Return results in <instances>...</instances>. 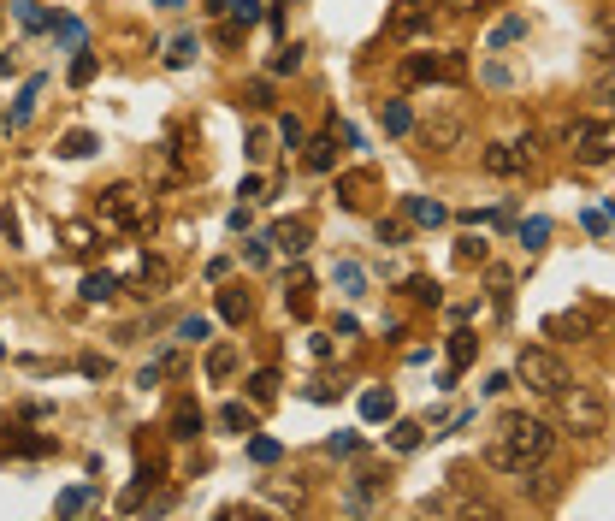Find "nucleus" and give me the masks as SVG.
<instances>
[{"mask_svg": "<svg viewBox=\"0 0 615 521\" xmlns=\"http://www.w3.org/2000/svg\"><path fill=\"white\" fill-rule=\"evenodd\" d=\"M550 403H557L562 427H568L574 439H598V432L610 427V397H604V386H574V379H568Z\"/></svg>", "mask_w": 615, "mask_h": 521, "instance_id": "obj_3", "label": "nucleus"}, {"mask_svg": "<svg viewBox=\"0 0 615 521\" xmlns=\"http://www.w3.org/2000/svg\"><path fill=\"white\" fill-rule=\"evenodd\" d=\"M545 332H550V338H586V332H592V308H568V314H550V320H545Z\"/></svg>", "mask_w": 615, "mask_h": 521, "instance_id": "obj_18", "label": "nucleus"}, {"mask_svg": "<svg viewBox=\"0 0 615 521\" xmlns=\"http://www.w3.org/2000/svg\"><path fill=\"white\" fill-rule=\"evenodd\" d=\"M514 231H521V243H526V250H545V238H550V219H521V226H514Z\"/></svg>", "mask_w": 615, "mask_h": 521, "instance_id": "obj_38", "label": "nucleus"}, {"mask_svg": "<svg viewBox=\"0 0 615 521\" xmlns=\"http://www.w3.org/2000/svg\"><path fill=\"white\" fill-rule=\"evenodd\" d=\"M444 350H450V367H473V356H480V338H473L468 326H456Z\"/></svg>", "mask_w": 615, "mask_h": 521, "instance_id": "obj_24", "label": "nucleus"}, {"mask_svg": "<svg viewBox=\"0 0 615 521\" xmlns=\"http://www.w3.org/2000/svg\"><path fill=\"white\" fill-rule=\"evenodd\" d=\"M225 12H231V24H237V30H249V24H260V0H231V6H225Z\"/></svg>", "mask_w": 615, "mask_h": 521, "instance_id": "obj_41", "label": "nucleus"}, {"mask_svg": "<svg viewBox=\"0 0 615 521\" xmlns=\"http://www.w3.org/2000/svg\"><path fill=\"white\" fill-rule=\"evenodd\" d=\"M403 238H408V219H379V243H391V250H397Z\"/></svg>", "mask_w": 615, "mask_h": 521, "instance_id": "obj_49", "label": "nucleus"}, {"mask_svg": "<svg viewBox=\"0 0 615 521\" xmlns=\"http://www.w3.org/2000/svg\"><path fill=\"white\" fill-rule=\"evenodd\" d=\"M450 6H456V12H485L492 0H450Z\"/></svg>", "mask_w": 615, "mask_h": 521, "instance_id": "obj_57", "label": "nucleus"}, {"mask_svg": "<svg viewBox=\"0 0 615 521\" xmlns=\"http://www.w3.org/2000/svg\"><path fill=\"white\" fill-rule=\"evenodd\" d=\"M284 303H291V314H296V320H308V314H313V284H308V272H302V267L291 272V291H284Z\"/></svg>", "mask_w": 615, "mask_h": 521, "instance_id": "obj_23", "label": "nucleus"}, {"mask_svg": "<svg viewBox=\"0 0 615 521\" xmlns=\"http://www.w3.org/2000/svg\"><path fill=\"white\" fill-rule=\"evenodd\" d=\"M272 397H279V374H272V367H260V374L249 379V403H255V409H267Z\"/></svg>", "mask_w": 615, "mask_h": 521, "instance_id": "obj_28", "label": "nucleus"}, {"mask_svg": "<svg viewBox=\"0 0 615 521\" xmlns=\"http://www.w3.org/2000/svg\"><path fill=\"white\" fill-rule=\"evenodd\" d=\"M480 166L492 172V178H521V172L538 166V143H533V136H521V143H485L480 148Z\"/></svg>", "mask_w": 615, "mask_h": 521, "instance_id": "obj_6", "label": "nucleus"}, {"mask_svg": "<svg viewBox=\"0 0 615 521\" xmlns=\"http://www.w3.org/2000/svg\"><path fill=\"white\" fill-rule=\"evenodd\" d=\"M521 36H526V18H504V24L492 30V48H514Z\"/></svg>", "mask_w": 615, "mask_h": 521, "instance_id": "obj_40", "label": "nucleus"}, {"mask_svg": "<svg viewBox=\"0 0 615 521\" xmlns=\"http://www.w3.org/2000/svg\"><path fill=\"white\" fill-rule=\"evenodd\" d=\"M279 143H284V148H291V154H296V148H302V143H308V131H302V119H279Z\"/></svg>", "mask_w": 615, "mask_h": 521, "instance_id": "obj_45", "label": "nucleus"}, {"mask_svg": "<svg viewBox=\"0 0 615 521\" xmlns=\"http://www.w3.org/2000/svg\"><path fill=\"white\" fill-rule=\"evenodd\" d=\"M83 296H90V303H107V296H119V279H112V272H90V279H83Z\"/></svg>", "mask_w": 615, "mask_h": 521, "instance_id": "obj_33", "label": "nucleus"}, {"mask_svg": "<svg viewBox=\"0 0 615 521\" xmlns=\"http://www.w3.org/2000/svg\"><path fill=\"white\" fill-rule=\"evenodd\" d=\"M267 498L279 504V510H302V486H267Z\"/></svg>", "mask_w": 615, "mask_h": 521, "instance_id": "obj_47", "label": "nucleus"}, {"mask_svg": "<svg viewBox=\"0 0 615 521\" xmlns=\"http://www.w3.org/2000/svg\"><path fill=\"white\" fill-rule=\"evenodd\" d=\"M243 255H249V267H267V260H272V243H267V238H255Z\"/></svg>", "mask_w": 615, "mask_h": 521, "instance_id": "obj_52", "label": "nucleus"}, {"mask_svg": "<svg viewBox=\"0 0 615 521\" xmlns=\"http://www.w3.org/2000/svg\"><path fill=\"white\" fill-rule=\"evenodd\" d=\"M0 238H6L12 250H18V238H24V231H18V214H12V207H6V214H0Z\"/></svg>", "mask_w": 615, "mask_h": 521, "instance_id": "obj_54", "label": "nucleus"}, {"mask_svg": "<svg viewBox=\"0 0 615 521\" xmlns=\"http://www.w3.org/2000/svg\"><path fill=\"white\" fill-rule=\"evenodd\" d=\"M332 279H337V291H344V296H361V291H367V272H361V260H337Z\"/></svg>", "mask_w": 615, "mask_h": 521, "instance_id": "obj_27", "label": "nucleus"}, {"mask_svg": "<svg viewBox=\"0 0 615 521\" xmlns=\"http://www.w3.org/2000/svg\"><path fill=\"white\" fill-rule=\"evenodd\" d=\"M514 379H521L533 397H557L568 386V362H562L550 344H521V356H514Z\"/></svg>", "mask_w": 615, "mask_h": 521, "instance_id": "obj_4", "label": "nucleus"}, {"mask_svg": "<svg viewBox=\"0 0 615 521\" xmlns=\"http://www.w3.org/2000/svg\"><path fill=\"white\" fill-rule=\"evenodd\" d=\"M48 30H54V42L83 48V18H48Z\"/></svg>", "mask_w": 615, "mask_h": 521, "instance_id": "obj_36", "label": "nucleus"}, {"mask_svg": "<svg viewBox=\"0 0 615 521\" xmlns=\"http://www.w3.org/2000/svg\"><path fill=\"white\" fill-rule=\"evenodd\" d=\"M302 160H308V172H332V166H337V131H325V136H313V143H302Z\"/></svg>", "mask_w": 615, "mask_h": 521, "instance_id": "obj_20", "label": "nucleus"}, {"mask_svg": "<svg viewBox=\"0 0 615 521\" xmlns=\"http://www.w3.org/2000/svg\"><path fill=\"white\" fill-rule=\"evenodd\" d=\"M468 59L461 54H408L403 59V83H461Z\"/></svg>", "mask_w": 615, "mask_h": 521, "instance_id": "obj_8", "label": "nucleus"}, {"mask_svg": "<svg viewBox=\"0 0 615 521\" xmlns=\"http://www.w3.org/2000/svg\"><path fill=\"white\" fill-rule=\"evenodd\" d=\"M42 90H48V78H30V83H24L18 101L6 107V131H24V125H30V113H36V101H42Z\"/></svg>", "mask_w": 615, "mask_h": 521, "instance_id": "obj_13", "label": "nucleus"}, {"mask_svg": "<svg viewBox=\"0 0 615 521\" xmlns=\"http://www.w3.org/2000/svg\"><path fill=\"white\" fill-rule=\"evenodd\" d=\"M420 30H432V6L426 0H403L391 18V36H420Z\"/></svg>", "mask_w": 615, "mask_h": 521, "instance_id": "obj_14", "label": "nucleus"}, {"mask_svg": "<svg viewBox=\"0 0 615 521\" xmlns=\"http://www.w3.org/2000/svg\"><path fill=\"white\" fill-rule=\"evenodd\" d=\"M361 415H367V420H391V415H397V397H391V386L361 391Z\"/></svg>", "mask_w": 615, "mask_h": 521, "instance_id": "obj_25", "label": "nucleus"}, {"mask_svg": "<svg viewBox=\"0 0 615 521\" xmlns=\"http://www.w3.org/2000/svg\"><path fill=\"white\" fill-rule=\"evenodd\" d=\"M456 260H461V267H473V260H485V238H473V226H468V238L456 243Z\"/></svg>", "mask_w": 615, "mask_h": 521, "instance_id": "obj_44", "label": "nucleus"}, {"mask_svg": "<svg viewBox=\"0 0 615 521\" xmlns=\"http://www.w3.org/2000/svg\"><path fill=\"white\" fill-rule=\"evenodd\" d=\"M580 226L592 231V238H604V231H610V214H604V207H586V214H580Z\"/></svg>", "mask_w": 615, "mask_h": 521, "instance_id": "obj_50", "label": "nucleus"}, {"mask_svg": "<svg viewBox=\"0 0 615 521\" xmlns=\"http://www.w3.org/2000/svg\"><path fill=\"white\" fill-rule=\"evenodd\" d=\"M59 154L66 160H90L95 154V131H66L59 136Z\"/></svg>", "mask_w": 615, "mask_h": 521, "instance_id": "obj_29", "label": "nucleus"}, {"mask_svg": "<svg viewBox=\"0 0 615 521\" xmlns=\"http://www.w3.org/2000/svg\"><path fill=\"white\" fill-rule=\"evenodd\" d=\"M237 101H243V107H255V113H267V107H272V83H267V78L243 83V95H237Z\"/></svg>", "mask_w": 615, "mask_h": 521, "instance_id": "obj_32", "label": "nucleus"}, {"mask_svg": "<svg viewBox=\"0 0 615 521\" xmlns=\"http://www.w3.org/2000/svg\"><path fill=\"white\" fill-rule=\"evenodd\" d=\"M408 296H414V303H432V308H438V284L426 279V272H414V279H408Z\"/></svg>", "mask_w": 615, "mask_h": 521, "instance_id": "obj_48", "label": "nucleus"}, {"mask_svg": "<svg viewBox=\"0 0 615 521\" xmlns=\"http://www.w3.org/2000/svg\"><path fill=\"white\" fill-rule=\"evenodd\" d=\"M509 386H514V379H509V374H492V379H485V397H504Z\"/></svg>", "mask_w": 615, "mask_h": 521, "instance_id": "obj_56", "label": "nucleus"}, {"mask_svg": "<svg viewBox=\"0 0 615 521\" xmlns=\"http://www.w3.org/2000/svg\"><path fill=\"white\" fill-rule=\"evenodd\" d=\"M272 154V131H249V160H267Z\"/></svg>", "mask_w": 615, "mask_h": 521, "instance_id": "obj_51", "label": "nucleus"}, {"mask_svg": "<svg viewBox=\"0 0 615 521\" xmlns=\"http://www.w3.org/2000/svg\"><path fill=\"white\" fill-rule=\"evenodd\" d=\"M95 226L119 231V238H143V231H154V196L143 184H107L95 196Z\"/></svg>", "mask_w": 615, "mask_h": 521, "instance_id": "obj_2", "label": "nucleus"}, {"mask_svg": "<svg viewBox=\"0 0 615 521\" xmlns=\"http://www.w3.org/2000/svg\"><path fill=\"white\" fill-rule=\"evenodd\" d=\"M568 148H574V160H580V166H610V148H615L610 119L604 113H598V119H574Z\"/></svg>", "mask_w": 615, "mask_h": 521, "instance_id": "obj_7", "label": "nucleus"}, {"mask_svg": "<svg viewBox=\"0 0 615 521\" xmlns=\"http://www.w3.org/2000/svg\"><path fill=\"white\" fill-rule=\"evenodd\" d=\"M0 356H6V344H0Z\"/></svg>", "mask_w": 615, "mask_h": 521, "instance_id": "obj_62", "label": "nucleus"}, {"mask_svg": "<svg viewBox=\"0 0 615 521\" xmlns=\"http://www.w3.org/2000/svg\"><path fill=\"white\" fill-rule=\"evenodd\" d=\"M379 190H385V178H379L373 166H349V172H337V207H367Z\"/></svg>", "mask_w": 615, "mask_h": 521, "instance_id": "obj_9", "label": "nucleus"}, {"mask_svg": "<svg viewBox=\"0 0 615 521\" xmlns=\"http://www.w3.org/2000/svg\"><path fill=\"white\" fill-rule=\"evenodd\" d=\"M379 125H385V136H414V107L408 101H379Z\"/></svg>", "mask_w": 615, "mask_h": 521, "instance_id": "obj_19", "label": "nucleus"}, {"mask_svg": "<svg viewBox=\"0 0 615 521\" xmlns=\"http://www.w3.org/2000/svg\"><path fill=\"white\" fill-rule=\"evenodd\" d=\"M420 439H426L420 420H397V427H391V451H414Z\"/></svg>", "mask_w": 615, "mask_h": 521, "instance_id": "obj_35", "label": "nucleus"}, {"mask_svg": "<svg viewBox=\"0 0 615 521\" xmlns=\"http://www.w3.org/2000/svg\"><path fill=\"white\" fill-rule=\"evenodd\" d=\"M550 451H557V432L526 409H504L492 420V439H485V463L504 468V474H533V468L550 463Z\"/></svg>", "mask_w": 615, "mask_h": 521, "instance_id": "obj_1", "label": "nucleus"}, {"mask_svg": "<svg viewBox=\"0 0 615 521\" xmlns=\"http://www.w3.org/2000/svg\"><path fill=\"white\" fill-rule=\"evenodd\" d=\"M196 54H202V42H196V36H172V42H166V66H190Z\"/></svg>", "mask_w": 615, "mask_h": 521, "instance_id": "obj_31", "label": "nucleus"}, {"mask_svg": "<svg viewBox=\"0 0 615 521\" xmlns=\"http://www.w3.org/2000/svg\"><path fill=\"white\" fill-rule=\"evenodd\" d=\"M213 420H219L225 432H237V439H243V432H255V409L237 403V397H231V403H219V415H213Z\"/></svg>", "mask_w": 615, "mask_h": 521, "instance_id": "obj_22", "label": "nucleus"}, {"mask_svg": "<svg viewBox=\"0 0 615 521\" xmlns=\"http://www.w3.org/2000/svg\"><path fill=\"white\" fill-rule=\"evenodd\" d=\"M403 219H408V226H444L450 207L432 202V196H403Z\"/></svg>", "mask_w": 615, "mask_h": 521, "instance_id": "obj_17", "label": "nucleus"}, {"mask_svg": "<svg viewBox=\"0 0 615 521\" xmlns=\"http://www.w3.org/2000/svg\"><path fill=\"white\" fill-rule=\"evenodd\" d=\"M48 451H59L48 432H6L0 439V456H48Z\"/></svg>", "mask_w": 615, "mask_h": 521, "instance_id": "obj_16", "label": "nucleus"}, {"mask_svg": "<svg viewBox=\"0 0 615 521\" xmlns=\"http://www.w3.org/2000/svg\"><path fill=\"white\" fill-rule=\"evenodd\" d=\"M6 291H12V284H0V296H6Z\"/></svg>", "mask_w": 615, "mask_h": 521, "instance_id": "obj_61", "label": "nucleus"}, {"mask_svg": "<svg viewBox=\"0 0 615 521\" xmlns=\"http://www.w3.org/2000/svg\"><path fill=\"white\" fill-rule=\"evenodd\" d=\"M302 397H308V403H332V386H325V379H308V386H302Z\"/></svg>", "mask_w": 615, "mask_h": 521, "instance_id": "obj_53", "label": "nucleus"}, {"mask_svg": "<svg viewBox=\"0 0 615 521\" xmlns=\"http://www.w3.org/2000/svg\"><path fill=\"white\" fill-rule=\"evenodd\" d=\"M468 131H473L468 107H444V113H432L420 125V143L432 148V154H456V148H468Z\"/></svg>", "mask_w": 615, "mask_h": 521, "instance_id": "obj_5", "label": "nucleus"}, {"mask_svg": "<svg viewBox=\"0 0 615 521\" xmlns=\"http://www.w3.org/2000/svg\"><path fill=\"white\" fill-rule=\"evenodd\" d=\"M325 451H332V456H355L361 451V432H332V439H325Z\"/></svg>", "mask_w": 615, "mask_h": 521, "instance_id": "obj_46", "label": "nucleus"}, {"mask_svg": "<svg viewBox=\"0 0 615 521\" xmlns=\"http://www.w3.org/2000/svg\"><path fill=\"white\" fill-rule=\"evenodd\" d=\"M207 427V415H202V403H196V397H178V403H172V415H166V439H178V444H190L196 432Z\"/></svg>", "mask_w": 615, "mask_h": 521, "instance_id": "obj_11", "label": "nucleus"}, {"mask_svg": "<svg viewBox=\"0 0 615 521\" xmlns=\"http://www.w3.org/2000/svg\"><path fill=\"white\" fill-rule=\"evenodd\" d=\"M284 456V444L279 439H267V432H255V439H249V463H260V468H272Z\"/></svg>", "mask_w": 615, "mask_h": 521, "instance_id": "obj_30", "label": "nucleus"}, {"mask_svg": "<svg viewBox=\"0 0 615 521\" xmlns=\"http://www.w3.org/2000/svg\"><path fill=\"white\" fill-rule=\"evenodd\" d=\"M207 332H213V326H207V314H190V320H178V344H202Z\"/></svg>", "mask_w": 615, "mask_h": 521, "instance_id": "obj_42", "label": "nucleus"}, {"mask_svg": "<svg viewBox=\"0 0 615 521\" xmlns=\"http://www.w3.org/2000/svg\"><path fill=\"white\" fill-rule=\"evenodd\" d=\"M6 71H12V54H0V78H6Z\"/></svg>", "mask_w": 615, "mask_h": 521, "instance_id": "obj_58", "label": "nucleus"}, {"mask_svg": "<svg viewBox=\"0 0 615 521\" xmlns=\"http://www.w3.org/2000/svg\"><path fill=\"white\" fill-rule=\"evenodd\" d=\"M12 12H18V24H24V30H48L42 0H12Z\"/></svg>", "mask_w": 615, "mask_h": 521, "instance_id": "obj_37", "label": "nucleus"}, {"mask_svg": "<svg viewBox=\"0 0 615 521\" xmlns=\"http://www.w3.org/2000/svg\"><path fill=\"white\" fill-rule=\"evenodd\" d=\"M249 314H255V296H249L243 284H225V291H219V320H225V326H243Z\"/></svg>", "mask_w": 615, "mask_h": 521, "instance_id": "obj_15", "label": "nucleus"}, {"mask_svg": "<svg viewBox=\"0 0 615 521\" xmlns=\"http://www.w3.org/2000/svg\"><path fill=\"white\" fill-rule=\"evenodd\" d=\"M267 243H272V250H279V255H302L308 250V243H313V226H308V219H279V226H272L267 231Z\"/></svg>", "mask_w": 615, "mask_h": 521, "instance_id": "obj_12", "label": "nucleus"}, {"mask_svg": "<svg viewBox=\"0 0 615 521\" xmlns=\"http://www.w3.org/2000/svg\"><path fill=\"white\" fill-rule=\"evenodd\" d=\"M166 279H172L166 260H143V296H148V291H166Z\"/></svg>", "mask_w": 615, "mask_h": 521, "instance_id": "obj_43", "label": "nucleus"}, {"mask_svg": "<svg viewBox=\"0 0 615 521\" xmlns=\"http://www.w3.org/2000/svg\"><path fill=\"white\" fill-rule=\"evenodd\" d=\"M237 196H243V202H267V184H260V178H243V190H237Z\"/></svg>", "mask_w": 615, "mask_h": 521, "instance_id": "obj_55", "label": "nucleus"}, {"mask_svg": "<svg viewBox=\"0 0 615 521\" xmlns=\"http://www.w3.org/2000/svg\"><path fill=\"white\" fill-rule=\"evenodd\" d=\"M202 367H207V379H231L237 374V344H213Z\"/></svg>", "mask_w": 615, "mask_h": 521, "instance_id": "obj_26", "label": "nucleus"}, {"mask_svg": "<svg viewBox=\"0 0 615 521\" xmlns=\"http://www.w3.org/2000/svg\"><path fill=\"white\" fill-rule=\"evenodd\" d=\"M95 71H101V66H95V54H83V48H78V59H71L66 83H71V90H83V83H95Z\"/></svg>", "mask_w": 615, "mask_h": 521, "instance_id": "obj_34", "label": "nucleus"}, {"mask_svg": "<svg viewBox=\"0 0 615 521\" xmlns=\"http://www.w3.org/2000/svg\"><path fill=\"white\" fill-rule=\"evenodd\" d=\"M284 71H302V48L296 42H284L279 54H272V78H284Z\"/></svg>", "mask_w": 615, "mask_h": 521, "instance_id": "obj_39", "label": "nucleus"}, {"mask_svg": "<svg viewBox=\"0 0 615 521\" xmlns=\"http://www.w3.org/2000/svg\"><path fill=\"white\" fill-rule=\"evenodd\" d=\"M90 504H101V486H95V480H83V486H66L54 498V510L59 516H78V510H90Z\"/></svg>", "mask_w": 615, "mask_h": 521, "instance_id": "obj_21", "label": "nucleus"}, {"mask_svg": "<svg viewBox=\"0 0 615 521\" xmlns=\"http://www.w3.org/2000/svg\"><path fill=\"white\" fill-rule=\"evenodd\" d=\"M225 6H231V0H207V12H225Z\"/></svg>", "mask_w": 615, "mask_h": 521, "instance_id": "obj_59", "label": "nucleus"}, {"mask_svg": "<svg viewBox=\"0 0 615 521\" xmlns=\"http://www.w3.org/2000/svg\"><path fill=\"white\" fill-rule=\"evenodd\" d=\"M136 486L143 492L166 486V444L148 439V432H136Z\"/></svg>", "mask_w": 615, "mask_h": 521, "instance_id": "obj_10", "label": "nucleus"}, {"mask_svg": "<svg viewBox=\"0 0 615 521\" xmlns=\"http://www.w3.org/2000/svg\"><path fill=\"white\" fill-rule=\"evenodd\" d=\"M148 6H184V0H148Z\"/></svg>", "mask_w": 615, "mask_h": 521, "instance_id": "obj_60", "label": "nucleus"}]
</instances>
